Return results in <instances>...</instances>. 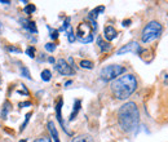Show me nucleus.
Listing matches in <instances>:
<instances>
[{"label": "nucleus", "mask_w": 168, "mask_h": 142, "mask_svg": "<svg viewBox=\"0 0 168 142\" xmlns=\"http://www.w3.org/2000/svg\"><path fill=\"white\" fill-rule=\"evenodd\" d=\"M118 124L125 133H132L139 128L140 113L134 102H127L118 111Z\"/></svg>", "instance_id": "obj_1"}, {"label": "nucleus", "mask_w": 168, "mask_h": 142, "mask_svg": "<svg viewBox=\"0 0 168 142\" xmlns=\"http://www.w3.org/2000/svg\"><path fill=\"white\" fill-rule=\"evenodd\" d=\"M137 88V79L133 74H125L111 81L110 89L116 99H127Z\"/></svg>", "instance_id": "obj_2"}, {"label": "nucleus", "mask_w": 168, "mask_h": 142, "mask_svg": "<svg viewBox=\"0 0 168 142\" xmlns=\"http://www.w3.org/2000/svg\"><path fill=\"white\" fill-rule=\"evenodd\" d=\"M163 26L158 21H150V22L144 27L142 34H141V41L142 43H150V41L158 39L162 35Z\"/></svg>", "instance_id": "obj_3"}, {"label": "nucleus", "mask_w": 168, "mask_h": 142, "mask_svg": "<svg viewBox=\"0 0 168 142\" xmlns=\"http://www.w3.org/2000/svg\"><path fill=\"white\" fill-rule=\"evenodd\" d=\"M123 72H125V67H123L120 65H109L106 67H104L100 72L101 79L105 81L109 80H115L116 78H119Z\"/></svg>", "instance_id": "obj_4"}, {"label": "nucleus", "mask_w": 168, "mask_h": 142, "mask_svg": "<svg viewBox=\"0 0 168 142\" xmlns=\"http://www.w3.org/2000/svg\"><path fill=\"white\" fill-rule=\"evenodd\" d=\"M76 39H79L82 43H91L93 40V29L89 23L82 22L79 23L76 29Z\"/></svg>", "instance_id": "obj_5"}, {"label": "nucleus", "mask_w": 168, "mask_h": 142, "mask_svg": "<svg viewBox=\"0 0 168 142\" xmlns=\"http://www.w3.org/2000/svg\"><path fill=\"white\" fill-rule=\"evenodd\" d=\"M55 67L61 75H74L75 74V70L73 69V66L69 65V63L66 62V59H64V58H60L58 61H57Z\"/></svg>", "instance_id": "obj_6"}, {"label": "nucleus", "mask_w": 168, "mask_h": 142, "mask_svg": "<svg viewBox=\"0 0 168 142\" xmlns=\"http://www.w3.org/2000/svg\"><path fill=\"white\" fill-rule=\"evenodd\" d=\"M130 52H133V53H140L141 52V47L139 45V43L136 41H131V43L123 45L122 48H119L116 54H124V53H130Z\"/></svg>", "instance_id": "obj_7"}, {"label": "nucleus", "mask_w": 168, "mask_h": 142, "mask_svg": "<svg viewBox=\"0 0 168 142\" xmlns=\"http://www.w3.org/2000/svg\"><path fill=\"white\" fill-rule=\"evenodd\" d=\"M62 105H64V99L62 97L58 98V101H57L56 104V115H57V120H58V123L61 124V127L64 128V131L66 132L67 134H70V132L67 131V129L65 128V124H64V119H62V114H61V110H62Z\"/></svg>", "instance_id": "obj_8"}, {"label": "nucleus", "mask_w": 168, "mask_h": 142, "mask_svg": "<svg viewBox=\"0 0 168 142\" xmlns=\"http://www.w3.org/2000/svg\"><path fill=\"white\" fill-rule=\"evenodd\" d=\"M104 36H105V39H106L107 41H111V40H114V39H116L118 31H116L113 26H106L105 30H104Z\"/></svg>", "instance_id": "obj_9"}, {"label": "nucleus", "mask_w": 168, "mask_h": 142, "mask_svg": "<svg viewBox=\"0 0 168 142\" xmlns=\"http://www.w3.org/2000/svg\"><path fill=\"white\" fill-rule=\"evenodd\" d=\"M21 23H22V26L25 27L26 30H29V31L32 32V34H36V32H38L36 25H35L34 21H30V20H21Z\"/></svg>", "instance_id": "obj_10"}, {"label": "nucleus", "mask_w": 168, "mask_h": 142, "mask_svg": "<svg viewBox=\"0 0 168 142\" xmlns=\"http://www.w3.org/2000/svg\"><path fill=\"white\" fill-rule=\"evenodd\" d=\"M97 45H98V48H100L101 52H109V50H111V48H113V45L110 43L104 41V39L101 38V36L97 38Z\"/></svg>", "instance_id": "obj_11"}, {"label": "nucleus", "mask_w": 168, "mask_h": 142, "mask_svg": "<svg viewBox=\"0 0 168 142\" xmlns=\"http://www.w3.org/2000/svg\"><path fill=\"white\" fill-rule=\"evenodd\" d=\"M48 129H49V133L52 136V138L55 140V142H60V137H58V132H57V128L55 125V123L52 120L48 122Z\"/></svg>", "instance_id": "obj_12"}, {"label": "nucleus", "mask_w": 168, "mask_h": 142, "mask_svg": "<svg viewBox=\"0 0 168 142\" xmlns=\"http://www.w3.org/2000/svg\"><path fill=\"white\" fill-rule=\"evenodd\" d=\"M104 10H105V7H102V5H100V7L94 8L93 10H91V12H89V14H88L89 21H96V18L98 17V14H100L101 12H104Z\"/></svg>", "instance_id": "obj_13"}, {"label": "nucleus", "mask_w": 168, "mask_h": 142, "mask_svg": "<svg viewBox=\"0 0 168 142\" xmlns=\"http://www.w3.org/2000/svg\"><path fill=\"white\" fill-rule=\"evenodd\" d=\"M71 142H94V140H93V137L89 134H79L75 138H73Z\"/></svg>", "instance_id": "obj_14"}, {"label": "nucleus", "mask_w": 168, "mask_h": 142, "mask_svg": "<svg viewBox=\"0 0 168 142\" xmlns=\"http://www.w3.org/2000/svg\"><path fill=\"white\" fill-rule=\"evenodd\" d=\"M80 106H82V101H80V99H75L74 101V110L70 115V119H69L70 122H73L75 119V116L78 115V113H79V110H80Z\"/></svg>", "instance_id": "obj_15"}, {"label": "nucleus", "mask_w": 168, "mask_h": 142, "mask_svg": "<svg viewBox=\"0 0 168 142\" xmlns=\"http://www.w3.org/2000/svg\"><path fill=\"white\" fill-rule=\"evenodd\" d=\"M79 66L82 69H87V70H92L93 69V62L92 61H89V59H82L80 61V63H79Z\"/></svg>", "instance_id": "obj_16"}, {"label": "nucleus", "mask_w": 168, "mask_h": 142, "mask_svg": "<svg viewBox=\"0 0 168 142\" xmlns=\"http://www.w3.org/2000/svg\"><path fill=\"white\" fill-rule=\"evenodd\" d=\"M9 111H10V104L7 101L4 104V106H3V110H1V118L3 119H5V118L8 116V113H9Z\"/></svg>", "instance_id": "obj_17"}, {"label": "nucleus", "mask_w": 168, "mask_h": 142, "mask_svg": "<svg viewBox=\"0 0 168 142\" xmlns=\"http://www.w3.org/2000/svg\"><path fill=\"white\" fill-rule=\"evenodd\" d=\"M50 79H52V72L48 70V69L41 71V80H43V81H49Z\"/></svg>", "instance_id": "obj_18"}, {"label": "nucleus", "mask_w": 168, "mask_h": 142, "mask_svg": "<svg viewBox=\"0 0 168 142\" xmlns=\"http://www.w3.org/2000/svg\"><path fill=\"white\" fill-rule=\"evenodd\" d=\"M66 32H67V40L70 41V43H74V41L76 40V36L74 35V32H73V29H71V26L69 27L67 30H66Z\"/></svg>", "instance_id": "obj_19"}, {"label": "nucleus", "mask_w": 168, "mask_h": 142, "mask_svg": "<svg viewBox=\"0 0 168 142\" xmlns=\"http://www.w3.org/2000/svg\"><path fill=\"white\" fill-rule=\"evenodd\" d=\"M35 53H36V49H35V47H32V45H30L27 49H26V54H27L30 58H35Z\"/></svg>", "instance_id": "obj_20"}, {"label": "nucleus", "mask_w": 168, "mask_h": 142, "mask_svg": "<svg viewBox=\"0 0 168 142\" xmlns=\"http://www.w3.org/2000/svg\"><path fill=\"white\" fill-rule=\"evenodd\" d=\"M21 75H22L23 78H26V79H31V75H30L29 69L25 67V66H22V67H21Z\"/></svg>", "instance_id": "obj_21"}, {"label": "nucleus", "mask_w": 168, "mask_h": 142, "mask_svg": "<svg viewBox=\"0 0 168 142\" xmlns=\"http://www.w3.org/2000/svg\"><path fill=\"white\" fill-rule=\"evenodd\" d=\"M23 10H25L26 14H31V13H34V12L36 10V8H35L34 4H27V5L25 7V9H23Z\"/></svg>", "instance_id": "obj_22"}, {"label": "nucleus", "mask_w": 168, "mask_h": 142, "mask_svg": "<svg viewBox=\"0 0 168 142\" xmlns=\"http://www.w3.org/2000/svg\"><path fill=\"white\" fill-rule=\"evenodd\" d=\"M48 30L50 31V39L56 40V39L58 38V32H60V31H58V30H53L52 27H49V26H48Z\"/></svg>", "instance_id": "obj_23"}, {"label": "nucleus", "mask_w": 168, "mask_h": 142, "mask_svg": "<svg viewBox=\"0 0 168 142\" xmlns=\"http://www.w3.org/2000/svg\"><path fill=\"white\" fill-rule=\"evenodd\" d=\"M44 48H46V50H48V52H55L56 50V44H53V43H47L46 45H44Z\"/></svg>", "instance_id": "obj_24"}, {"label": "nucleus", "mask_w": 168, "mask_h": 142, "mask_svg": "<svg viewBox=\"0 0 168 142\" xmlns=\"http://www.w3.org/2000/svg\"><path fill=\"white\" fill-rule=\"evenodd\" d=\"M30 118H31V113H29L27 115H26V119H25V122L22 123V125H21V129H20V132H22L23 129L26 128V125H27V123L30 122Z\"/></svg>", "instance_id": "obj_25"}, {"label": "nucleus", "mask_w": 168, "mask_h": 142, "mask_svg": "<svg viewBox=\"0 0 168 142\" xmlns=\"http://www.w3.org/2000/svg\"><path fill=\"white\" fill-rule=\"evenodd\" d=\"M8 50H9V52H14V53H21V49L20 48H16V47H8Z\"/></svg>", "instance_id": "obj_26"}, {"label": "nucleus", "mask_w": 168, "mask_h": 142, "mask_svg": "<svg viewBox=\"0 0 168 142\" xmlns=\"http://www.w3.org/2000/svg\"><path fill=\"white\" fill-rule=\"evenodd\" d=\"M38 142H52V141H50V138H49V137H41Z\"/></svg>", "instance_id": "obj_27"}, {"label": "nucleus", "mask_w": 168, "mask_h": 142, "mask_svg": "<svg viewBox=\"0 0 168 142\" xmlns=\"http://www.w3.org/2000/svg\"><path fill=\"white\" fill-rule=\"evenodd\" d=\"M131 22H132L131 20H124V21H123V26H124V27L130 26V25H131Z\"/></svg>", "instance_id": "obj_28"}, {"label": "nucleus", "mask_w": 168, "mask_h": 142, "mask_svg": "<svg viewBox=\"0 0 168 142\" xmlns=\"http://www.w3.org/2000/svg\"><path fill=\"white\" fill-rule=\"evenodd\" d=\"M25 106H31V102H21L20 107H25Z\"/></svg>", "instance_id": "obj_29"}, {"label": "nucleus", "mask_w": 168, "mask_h": 142, "mask_svg": "<svg viewBox=\"0 0 168 142\" xmlns=\"http://www.w3.org/2000/svg\"><path fill=\"white\" fill-rule=\"evenodd\" d=\"M71 84H73V81L69 80V81H66V83H65V87H69V85H71Z\"/></svg>", "instance_id": "obj_30"}, {"label": "nucleus", "mask_w": 168, "mask_h": 142, "mask_svg": "<svg viewBox=\"0 0 168 142\" xmlns=\"http://www.w3.org/2000/svg\"><path fill=\"white\" fill-rule=\"evenodd\" d=\"M48 62H50V63H55V58H53V57H49V58H48Z\"/></svg>", "instance_id": "obj_31"}, {"label": "nucleus", "mask_w": 168, "mask_h": 142, "mask_svg": "<svg viewBox=\"0 0 168 142\" xmlns=\"http://www.w3.org/2000/svg\"><path fill=\"white\" fill-rule=\"evenodd\" d=\"M0 3H1V4H10V1H8V0H0Z\"/></svg>", "instance_id": "obj_32"}, {"label": "nucleus", "mask_w": 168, "mask_h": 142, "mask_svg": "<svg viewBox=\"0 0 168 142\" xmlns=\"http://www.w3.org/2000/svg\"><path fill=\"white\" fill-rule=\"evenodd\" d=\"M20 142H27V141H26V140H21Z\"/></svg>", "instance_id": "obj_33"}]
</instances>
